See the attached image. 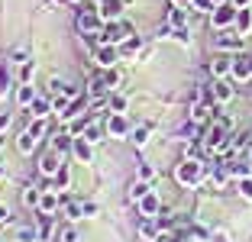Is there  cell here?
<instances>
[{"label": "cell", "mask_w": 252, "mask_h": 242, "mask_svg": "<svg viewBox=\"0 0 252 242\" xmlns=\"http://www.w3.org/2000/svg\"><path fill=\"white\" fill-rule=\"evenodd\" d=\"M7 94H10V68L0 65V97H7Z\"/></svg>", "instance_id": "obj_18"}, {"label": "cell", "mask_w": 252, "mask_h": 242, "mask_svg": "<svg viewBox=\"0 0 252 242\" xmlns=\"http://www.w3.org/2000/svg\"><path fill=\"white\" fill-rule=\"evenodd\" d=\"M239 191H243V197H249V200H252V178H243Z\"/></svg>", "instance_id": "obj_30"}, {"label": "cell", "mask_w": 252, "mask_h": 242, "mask_svg": "<svg viewBox=\"0 0 252 242\" xmlns=\"http://www.w3.org/2000/svg\"><path fill=\"white\" fill-rule=\"evenodd\" d=\"M0 178H3V168H0Z\"/></svg>", "instance_id": "obj_41"}, {"label": "cell", "mask_w": 252, "mask_h": 242, "mask_svg": "<svg viewBox=\"0 0 252 242\" xmlns=\"http://www.w3.org/2000/svg\"><path fill=\"white\" fill-rule=\"evenodd\" d=\"M94 59L100 68H113V61H117V49L113 45H100V49L94 52Z\"/></svg>", "instance_id": "obj_5"}, {"label": "cell", "mask_w": 252, "mask_h": 242, "mask_svg": "<svg viewBox=\"0 0 252 242\" xmlns=\"http://www.w3.org/2000/svg\"><path fill=\"white\" fill-rule=\"evenodd\" d=\"M55 207H59V200H55V194H49V191H45L42 197H39V210H42V213H52Z\"/></svg>", "instance_id": "obj_16"}, {"label": "cell", "mask_w": 252, "mask_h": 242, "mask_svg": "<svg viewBox=\"0 0 252 242\" xmlns=\"http://www.w3.org/2000/svg\"><path fill=\"white\" fill-rule=\"evenodd\" d=\"M110 107H113V110H117V113H123L126 107H129V100H126V97H120V94H117V97H113V100H110Z\"/></svg>", "instance_id": "obj_24"}, {"label": "cell", "mask_w": 252, "mask_h": 242, "mask_svg": "<svg viewBox=\"0 0 252 242\" xmlns=\"http://www.w3.org/2000/svg\"><path fill=\"white\" fill-rule=\"evenodd\" d=\"M39 171H42V175H59V171H62V165H59V152H45V155H42V161H39Z\"/></svg>", "instance_id": "obj_4"}, {"label": "cell", "mask_w": 252, "mask_h": 242, "mask_svg": "<svg viewBox=\"0 0 252 242\" xmlns=\"http://www.w3.org/2000/svg\"><path fill=\"white\" fill-rule=\"evenodd\" d=\"M126 129H129V126H126V117L123 113H113L110 123H107V132H110V136H126Z\"/></svg>", "instance_id": "obj_7"}, {"label": "cell", "mask_w": 252, "mask_h": 242, "mask_svg": "<svg viewBox=\"0 0 252 242\" xmlns=\"http://www.w3.org/2000/svg\"><path fill=\"white\" fill-rule=\"evenodd\" d=\"M214 3H217V7H220V3H226V0H214Z\"/></svg>", "instance_id": "obj_40"}, {"label": "cell", "mask_w": 252, "mask_h": 242, "mask_svg": "<svg viewBox=\"0 0 252 242\" xmlns=\"http://www.w3.org/2000/svg\"><path fill=\"white\" fill-rule=\"evenodd\" d=\"M78 113H81V103H68V110L62 113V120H74Z\"/></svg>", "instance_id": "obj_26"}, {"label": "cell", "mask_w": 252, "mask_h": 242, "mask_svg": "<svg viewBox=\"0 0 252 242\" xmlns=\"http://www.w3.org/2000/svg\"><path fill=\"white\" fill-rule=\"evenodd\" d=\"M175 178L178 181H197L200 178V168H197V161H185L178 171H175Z\"/></svg>", "instance_id": "obj_6"}, {"label": "cell", "mask_w": 252, "mask_h": 242, "mask_svg": "<svg viewBox=\"0 0 252 242\" xmlns=\"http://www.w3.org/2000/svg\"><path fill=\"white\" fill-rule=\"evenodd\" d=\"M185 20H188V10H185V7H175V10L168 13V23L175 26V30H181V26H185Z\"/></svg>", "instance_id": "obj_14"}, {"label": "cell", "mask_w": 252, "mask_h": 242, "mask_svg": "<svg viewBox=\"0 0 252 242\" xmlns=\"http://www.w3.org/2000/svg\"><path fill=\"white\" fill-rule=\"evenodd\" d=\"M100 136H104V129H100L97 123H91L88 129H84V139H88V142H100Z\"/></svg>", "instance_id": "obj_19"}, {"label": "cell", "mask_w": 252, "mask_h": 242, "mask_svg": "<svg viewBox=\"0 0 252 242\" xmlns=\"http://www.w3.org/2000/svg\"><path fill=\"white\" fill-rule=\"evenodd\" d=\"M246 3H249V0H233V7H236V10H243Z\"/></svg>", "instance_id": "obj_39"}, {"label": "cell", "mask_w": 252, "mask_h": 242, "mask_svg": "<svg viewBox=\"0 0 252 242\" xmlns=\"http://www.w3.org/2000/svg\"><path fill=\"white\" fill-rule=\"evenodd\" d=\"M55 184H59V187H65V184H68V171H59V181H55Z\"/></svg>", "instance_id": "obj_35"}, {"label": "cell", "mask_w": 252, "mask_h": 242, "mask_svg": "<svg viewBox=\"0 0 252 242\" xmlns=\"http://www.w3.org/2000/svg\"><path fill=\"white\" fill-rule=\"evenodd\" d=\"M133 142H136V146H146V142H149V129H146V126H139V129L133 132Z\"/></svg>", "instance_id": "obj_22"}, {"label": "cell", "mask_w": 252, "mask_h": 242, "mask_svg": "<svg viewBox=\"0 0 252 242\" xmlns=\"http://www.w3.org/2000/svg\"><path fill=\"white\" fill-rule=\"evenodd\" d=\"M65 149H74V142H71V136H68V132H62L59 139H55V152H65Z\"/></svg>", "instance_id": "obj_20"}, {"label": "cell", "mask_w": 252, "mask_h": 242, "mask_svg": "<svg viewBox=\"0 0 252 242\" xmlns=\"http://www.w3.org/2000/svg\"><path fill=\"white\" fill-rule=\"evenodd\" d=\"M123 36H133V26H126V23H117V20H113L110 26L100 32V42H104V45H117Z\"/></svg>", "instance_id": "obj_1"}, {"label": "cell", "mask_w": 252, "mask_h": 242, "mask_svg": "<svg viewBox=\"0 0 252 242\" xmlns=\"http://www.w3.org/2000/svg\"><path fill=\"white\" fill-rule=\"evenodd\" d=\"M139 178L142 181H152V178H156V168H152V165H139Z\"/></svg>", "instance_id": "obj_28"}, {"label": "cell", "mask_w": 252, "mask_h": 242, "mask_svg": "<svg viewBox=\"0 0 252 242\" xmlns=\"http://www.w3.org/2000/svg\"><path fill=\"white\" fill-rule=\"evenodd\" d=\"M217 45H220V49H239V45H243V36H239V32H223V36L217 39Z\"/></svg>", "instance_id": "obj_11"}, {"label": "cell", "mask_w": 252, "mask_h": 242, "mask_svg": "<svg viewBox=\"0 0 252 242\" xmlns=\"http://www.w3.org/2000/svg\"><path fill=\"white\" fill-rule=\"evenodd\" d=\"M171 3H175V7H191L194 0H171Z\"/></svg>", "instance_id": "obj_38"}, {"label": "cell", "mask_w": 252, "mask_h": 242, "mask_svg": "<svg viewBox=\"0 0 252 242\" xmlns=\"http://www.w3.org/2000/svg\"><path fill=\"white\" fill-rule=\"evenodd\" d=\"M146 194H149V187H146V184H136V187H133V197H136V200H142Z\"/></svg>", "instance_id": "obj_33"}, {"label": "cell", "mask_w": 252, "mask_h": 242, "mask_svg": "<svg viewBox=\"0 0 252 242\" xmlns=\"http://www.w3.org/2000/svg\"><path fill=\"white\" fill-rule=\"evenodd\" d=\"M74 155L81 161H91V149H88V139H84V136H78V142H74Z\"/></svg>", "instance_id": "obj_17"}, {"label": "cell", "mask_w": 252, "mask_h": 242, "mask_svg": "<svg viewBox=\"0 0 252 242\" xmlns=\"http://www.w3.org/2000/svg\"><path fill=\"white\" fill-rule=\"evenodd\" d=\"M39 197H42V194H39V191H26V194H23V204H39Z\"/></svg>", "instance_id": "obj_29"}, {"label": "cell", "mask_w": 252, "mask_h": 242, "mask_svg": "<svg viewBox=\"0 0 252 242\" xmlns=\"http://www.w3.org/2000/svg\"><path fill=\"white\" fill-rule=\"evenodd\" d=\"M45 110H49V103H45V100H36V103H32V113H36V117H45Z\"/></svg>", "instance_id": "obj_32"}, {"label": "cell", "mask_w": 252, "mask_h": 242, "mask_svg": "<svg viewBox=\"0 0 252 242\" xmlns=\"http://www.w3.org/2000/svg\"><path fill=\"white\" fill-rule=\"evenodd\" d=\"M233 74L236 78H252V55H243V59L233 61Z\"/></svg>", "instance_id": "obj_8"}, {"label": "cell", "mask_w": 252, "mask_h": 242, "mask_svg": "<svg viewBox=\"0 0 252 242\" xmlns=\"http://www.w3.org/2000/svg\"><path fill=\"white\" fill-rule=\"evenodd\" d=\"M7 220H10V210H7L3 204H0V223H7Z\"/></svg>", "instance_id": "obj_36"}, {"label": "cell", "mask_w": 252, "mask_h": 242, "mask_svg": "<svg viewBox=\"0 0 252 242\" xmlns=\"http://www.w3.org/2000/svg\"><path fill=\"white\" fill-rule=\"evenodd\" d=\"M100 16L104 20H120V13H123V0H100Z\"/></svg>", "instance_id": "obj_3"}, {"label": "cell", "mask_w": 252, "mask_h": 242, "mask_svg": "<svg viewBox=\"0 0 252 242\" xmlns=\"http://www.w3.org/2000/svg\"><path fill=\"white\" fill-rule=\"evenodd\" d=\"M210 97H214L217 103H226V100L233 97V91H230V84H223V81H217V84H214V94H210Z\"/></svg>", "instance_id": "obj_13"}, {"label": "cell", "mask_w": 252, "mask_h": 242, "mask_svg": "<svg viewBox=\"0 0 252 242\" xmlns=\"http://www.w3.org/2000/svg\"><path fill=\"white\" fill-rule=\"evenodd\" d=\"M36 142H39V139L32 136L30 129H23V132H20V142H16V146H20V152L26 155V152H32V149H36Z\"/></svg>", "instance_id": "obj_12"}, {"label": "cell", "mask_w": 252, "mask_h": 242, "mask_svg": "<svg viewBox=\"0 0 252 242\" xmlns=\"http://www.w3.org/2000/svg\"><path fill=\"white\" fill-rule=\"evenodd\" d=\"M210 71H214L217 78H226V74L233 71V59H226V55H220V59H214V65H210Z\"/></svg>", "instance_id": "obj_9"}, {"label": "cell", "mask_w": 252, "mask_h": 242, "mask_svg": "<svg viewBox=\"0 0 252 242\" xmlns=\"http://www.w3.org/2000/svg\"><path fill=\"white\" fill-rule=\"evenodd\" d=\"M156 233H158V226H156V223H142V236H146V239H152Z\"/></svg>", "instance_id": "obj_31"}, {"label": "cell", "mask_w": 252, "mask_h": 242, "mask_svg": "<svg viewBox=\"0 0 252 242\" xmlns=\"http://www.w3.org/2000/svg\"><path fill=\"white\" fill-rule=\"evenodd\" d=\"M236 20V7L233 3H220V7L210 13V23H214L217 30H223V26H230V23Z\"/></svg>", "instance_id": "obj_2"}, {"label": "cell", "mask_w": 252, "mask_h": 242, "mask_svg": "<svg viewBox=\"0 0 252 242\" xmlns=\"http://www.w3.org/2000/svg\"><path fill=\"white\" fill-rule=\"evenodd\" d=\"M139 207H142V213H146V216H152V213L158 210V197H156V194H146V197L139 200Z\"/></svg>", "instance_id": "obj_15"}, {"label": "cell", "mask_w": 252, "mask_h": 242, "mask_svg": "<svg viewBox=\"0 0 252 242\" xmlns=\"http://www.w3.org/2000/svg\"><path fill=\"white\" fill-rule=\"evenodd\" d=\"M32 97H36V91H32V84H23V88H20V103L26 107V103H32Z\"/></svg>", "instance_id": "obj_21"}, {"label": "cell", "mask_w": 252, "mask_h": 242, "mask_svg": "<svg viewBox=\"0 0 252 242\" xmlns=\"http://www.w3.org/2000/svg\"><path fill=\"white\" fill-rule=\"evenodd\" d=\"M16 239H20V242H36V229H26V226H23L20 233H16Z\"/></svg>", "instance_id": "obj_23"}, {"label": "cell", "mask_w": 252, "mask_h": 242, "mask_svg": "<svg viewBox=\"0 0 252 242\" xmlns=\"http://www.w3.org/2000/svg\"><path fill=\"white\" fill-rule=\"evenodd\" d=\"M32 71H36V68H32V61H23V68H20V78L26 81V84H30V78H32Z\"/></svg>", "instance_id": "obj_27"}, {"label": "cell", "mask_w": 252, "mask_h": 242, "mask_svg": "<svg viewBox=\"0 0 252 242\" xmlns=\"http://www.w3.org/2000/svg\"><path fill=\"white\" fill-rule=\"evenodd\" d=\"M10 126V113H0V129H7Z\"/></svg>", "instance_id": "obj_37"}, {"label": "cell", "mask_w": 252, "mask_h": 242, "mask_svg": "<svg viewBox=\"0 0 252 242\" xmlns=\"http://www.w3.org/2000/svg\"><path fill=\"white\" fill-rule=\"evenodd\" d=\"M65 210H68V220H78V216H81V210H84V207H78V204H74V200H68V207H65Z\"/></svg>", "instance_id": "obj_25"}, {"label": "cell", "mask_w": 252, "mask_h": 242, "mask_svg": "<svg viewBox=\"0 0 252 242\" xmlns=\"http://www.w3.org/2000/svg\"><path fill=\"white\" fill-rule=\"evenodd\" d=\"M233 168V165H230ZM233 175H239V178H249V165H236V168H233Z\"/></svg>", "instance_id": "obj_34"}, {"label": "cell", "mask_w": 252, "mask_h": 242, "mask_svg": "<svg viewBox=\"0 0 252 242\" xmlns=\"http://www.w3.org/2000/svg\"><path fill=\"white\" fill-rule=\"evenodd\" d=\"M249 30H252V13L243 7V10H236V32H239V36H246Z\"/></svg>", "instance_id": "obj_10"}]
</instances>
